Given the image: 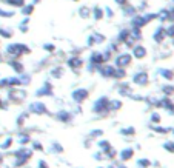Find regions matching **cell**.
Masks as SVG:
<instances>
[{"instance_id": "6da1fadb", "label": "cell", "mask_w": 174, "mask_h": 168, "mask_svg": "<svg viewBox=\"0 0 174 168\" xmlns=\"http://www.w3.org/2000/svg\"><path fill=\"white\" fill-rule=\"evenodd\" d=\"M33 150H30L28 147H19L14 153H12V156H14V168H20L23 165H26L30 162V159L33 157Z\"/></svg>"}, {"instance_id": "7a4b0ae2", "label": "cell", "mask_w": 174, "mask_h": 168, "mask_svg": "<svg viewBox=\"0 0 174 168\" xmlns=\"http://www.w3.org/2000/svg\"><path fill=\"white\" fill-rule=\"evenodd\" d=\"M6 53L12 57V59H19L22 57L23 54H30L31 53V49L28 45H25V43H9L6 46Z\"/></svg>"}, {"instance_id": "3957f363", "label": "cell", "mask_w": 174, "mask_h": 168, "mask_svg": "<svg viewBox=\"0 0 174 168\" xmlns=\"http://www.w3.org/2000/svg\"><path fill=\"white\" fill-rule=\"evenodd\" d=\"M92 111L96 114H106L110 113V99L106 96H102L100 99H97L92 105Z\"/></svg>"}, {"instance_id": "277c9868", "label": "cell", "mask_w": 174, "mask_h": 168, "mask_svg": "<svg viewBox=\"0 0 174 168\" xmlns=\"http://www.w3.org/2000/svg\"><path fill=\"white\" fill-rule=\"evenodd\" d=\"M28 111H30V113H33V114H39V116L49 114L48 107L45 105L43 102H39V100H36V102H31V103H30V105H28Z\"/></svg>"}, {"instance_id": "5b68a950", "label": "cell", "mask_w": 174, "mask_h": 168, "mask_svg": "<svg viewBox=\"0 0 174 168\" xmlns=\"http://www.w3.org/2000/svg\"><path fill=\"white\" fill-rule=\"evenodd\" d=\"M131 59H132V56L129 53H120L114 59V67L116 68H126L131 63Z\"/></svg>"}, {"instance_id": "8992f818", "label": "cell", "mask_w": 174, "mask_h": 168, "mask_svg": "<svg viewBox=\"0 0 174 168\" xmlns=\"http://www.w3.org/2000/svg\"><path fill=\"white\" fill-rule=\"evenodd\" d=\"M71 97H73V100L76 103H83L89 97V91H88L86 88H77V89H74V91H73Z\"/></svg>"}, {"instance_id": "52a82bcc", "label": "cell", "mask_w": 174, "mask_h": 168, "mask_svg": "<svg viewBox=\"0 0 174 168\" xmlns=\"http://www.w3.org/2000/svg\"><path fill=\"white\" fill-rule=\"evenodd\" d=\"M114 71H116V67L114 65H110V63H103L97 68V73L105 77V79H113L114 77Z\"/></svg>"}, {"instance_id": "ba28073f", "label": "cell", "mask_w": 174, "mask_h": 168, "mask_svg": "<svg viewBox=\"0 0 174 168\" xmlns=\"http://www.w3.org/2000/svg\"><path fill=\"white\" fill-rule=\"evenodd\" d=\"M88 62H89V65L96 67V68H99L100 65H103V63H106L105 59H103V53H100V51H92Z\"/></svg>"}, {"instance_id": "9c48e42d", "label": "cell", "mask_w": 174, "mask_h": 168, "mask_svg": "<svg viewBox=\"0 0 174 168\" xmlns=\"http://www.w3.org/2000/svg\"><path fill=\"white\" fill-rule=\"evenodd\" d=\"M132 82H134L136 85H139V86H146L148 82H150V76L145 71H139V73H136L134 76H132Z\"/></svg>"}, {"instance_id": "30bf717a", "label": "cell", "mask_w": 174, "mask_h": 168, "mask_svg": "<svg viewBox=\"0 0 174 168\" xmlns=\"http://www.w3.org/2000/svg\"><path fill=\"white\" fill-rule=\"evenodd\" d=\"M66 65H68L73 71H79L80 68L83 67V60H82V57H79V56H73V57H70L68 60H66Z\"/></svg>"}, {"instance_id": "8fae6325", "label": "cell", "mask_w": 174, "mask_h": 168, "mask_svg": "<svg viewBox=\"0 0 174 168\" xmlns=\"http://www.w3.org/2000/svg\"><path fill=\"white\" fill-rule=\"evenodd\" d=\"M157 108H163V110L169 111L171 114H174V102L171 100V97L163 96L162 99H159V107Z\"/></svg>"}, {"instance_id": "7c38bea8", "label": "cell", "mask_w": 174, "mask_h": 168, "mask_svg": "<svg viewBox=\"0 0 174 168\" xmlns=\"http://www.w3.org/2000/svg\"><path fill=\"white\" fill-rule=\"evenodd\" d=\"M56 119L63 123H70V122H73V113H70L68 110H59L56 114Z\"/></svg>"}, {"instance_id": "4fadbf2b", "label": "cell", "mask_w": 174, "mask_h": 168, "mask_svg": "<svg viewBox=\"0 0 174 168\" xmlns=\"http://www.w3.org/2000/svg\"><path fill=\"white\" fill-rule=\"evenodd\" d=\"M146 54H148V51H146V48L143 45H134L132 46V57H136L137 60H142L146 57Z\"/></svg>"}, {"instance_id": "5bb4252c", "label": "cell", "mask_w": 174, "mask_h": 168, "mask_svg": "<svg viewBox=\"0 0 174 168\" xmlns=\"http://www.w3.org/2000/svg\"><path fill=\"white\" fill-rule=\"evenodd\" d=\"M37 97H45V96H52V85L49 82H45L42 86H40L36 91Z\"/></svg>"}, {"instance_id": "9a60e30c", "label": "cell", "mask_w": 174, "mask_h": 168, "mask_svg": "<svg viewBox=\"0 0 174 168\" xmlns=\"http://www.w3.org/2000/svg\"><path fill=\"white\" fill-rule=\"evenodd\" d=\"M134 157V150L129 148V147H125L122 151L119 153V160L120 162H128Z\"/></svg>"}, {"instance_id": "2e32d148", "label": "cell", "mask_w": 174, "mask_h": 168, "mask_svg": "<svg viewBox=\"0 0 174 168\" xmlns=\"http://www.w3.org/2000/svg\"><path fill=\"white\" fill-rule=\"evenodd\" d=\"M117 91H119V94L120 96H123V97H129L131 94H132V89H131V85L129 83H119V86H117Z\"/></svg>"}, {"instance_id": "e0dca14e", "label": "cell", "mask_w": 174, "mask_h": 168, "mask_svg": "<svg viewBox=\"0 0 174 168\" xmlns=\"http://www.w3.org/2000/svg\"><path fill=\"white\" fill-rule=\"evenodd\" d=\"M166 39V33H165V28L163 26H159L156 31H154V36H153V40L156 43H162Z\"/></svg>"}, {"instance_id": "ac0fdd59", "label": "cell", "mask_w": 174, "mask_h": 168, "mask_svg": "<svg viewBox=\"0 0 174 168\" xmlns=\"http://www.w3.org/2000/svg\"><path fill=\"white\" fill-rule=\"evenodd\" d=\"M9 67H11L12 70H14V73H17L19 76L25 73V67H23V63H22L20 60H17V59H11V60H9Z\"/></svg>"}, {"instance_id": "d6986e66", "label": "cell", "mask_w": 174, "mask_h": 168, "mask_svg": "<svg viewBox=\"0 0 174 168\" xmlns=\"http://www.w3.org/2000/svg\"><path fill=\"white\" fill-rule=\"evenodd\" d=\"M30 142H31V136H30L28 133H19V136H17V144H19L20 147L28 145Z\"/></svg>"}, {"instance_id": "ffe728a7", "label": "cell", "mask_w": 174, "mask_h": 168, "mask_svg": "<svg viewBox=\"0 0 174 168\" xmlns=\"http://www.w3.org/2000/svg\"><path fill=\"white\" fill-rule=\"evenodd\" d=\"M157 73H159V76H162L163 79H166V80H172V79H174V71H172V70L160 68V70H157Z\"/></svg>"}, {"instance_id": "44dd1931", "label": "cell", "mask_w": 174, "mask_h": 168, "mask_svg": "<svg viewBox=\"0 0 174 168\" xmlns=\"http://www.w3.org/2000/svg\"><path fill=\"white\" fill-rule=\"evenodd\" d=\"M97 147H99V150H100L103 154H105V153H108V151L113 148V145L110 144V140H105V139L97 142Z\"/></svg>"}, {"instance_id": "7402d4cb", "label": "cell", "mask_w": 174, "mask_h": 168, "mask_svg": "<svg viewBox=\"0 0 174 168\" xmlns=\"http://www.w3.org/2000/svg\"><path fill=\"white\" fill-rule=\"evenodd\" d=\"M128 39H129V30H120L117 36V43H126Z\"/></svg>"}, {"instance_id": "603a6c76", "label": "cell", "mask_w": 174, "mask_h": 168, "mask_svg": "<svg viewBox=\"0 0 174 168\" xmlns=\"http://www.w3.org/2000/svg\"><path fill=\"white\" fill-rule=\"evenodd\" d=\"M122 100H119V99H113L110 100V113L111 111H119V110H122Z\"/></svg>"}, {"instance_id": "cb8c5ba5", "label": "cell", "mask_w": 174, "mask_h": 168, "mask_svg": "<svg viewBox=\"0 0 174 168\" xmlns=\"http://www.w3.org/2000/svg\"><path fill=\"white\" fill-rule=\"evenodd\" d=\"M22 86L20 77H8V88H19Z\"/></svg>"}, {"instance_id": "d4e9b609", "label": "cell", "mask_w": 174, "mask_h": 168, "mask_svg": "<svg viewBox=\"0 0 174 168\" xmlns=\"http://www.w3.org/2000/svg\"><path fill=\"white\" fill-rule=\"evenodd\" d=\"M125 77H126V70H125V68H116L113 79H116V80H122V79H125Z\"/></svg>"}, {"instance_id": "484cf974", "label": "cell", "mask_w": 174, "mask_h": 168, "mask_svg": "<svg viewBox=\"0 0 174 168\" xmlns=\"http://www.w3.org/2000/svg\"><path fill=\"white\" fill-rule=\"evenodd\" d=\"M12 142H14V139H12L11 136H9V137H6L3 142H0V150H2V151L9 150V148H11V145H12Z\"/></svg>"}, {"instance_id": "4316f807", "label": "cell", "mask_w": 174, "mask_h": 168, "mask_svg": "<svg viewBox=\"0 0 174 168\" xmlns=\"http://www.w3.org/2000/svg\"><path fill=\"white\" fill-rule=\"evenodd\" d=\"M120 134L131 137V136L136 134V128H134V126H125V128H122V130H120Z\"/></svg>"}, {"instance_id": "83f0119b", "label": "cell", "mask_w": 174, "mask_h": 168, "mask_svg": "<svg viewBox=\"0 0 174 168\" xmlns=\"http://www.w3.org/2000/svg\"><path fill=\"white\" fill-rule=\"evenodd\" d=\"M122 8H123V16H129V17L136 16V8H134V6H131V5H123Z\"/></svg>"}, {"instance_id": "f1b7e54d", "label": "cell", "mask_w": 174, "mask_h": 168, "mask_svg": "<svg viewBox=\"0 0 174 168\" xmlns=\"http://www.w3.org/2000/svg\"><path fill=\"white\" fill-rule=\"evenodd\" d=\"M162 94L166 97H171L174 94V85H163L162 86Z\"/></svg>"}, {"instance_id": "f546056e", "label": "cell", "mask_w": 174, "mask_h": 168, "mask_svg": "<svg viewBox=\"0 0 174 168\" xmlns=\"http://www.w3.org/2000/svg\"><path fill=\"white\" fill-rule=\"evenodd\" d=\"M49 73H51V77H54V79H60V77L63 76V68L62 67H56V68H52Z\"/></svg>"}, {"instance_id": "4dcf8cb0", "label": "cell", "mask_w": 174, "mask_h": 168, "mask_svg": "<svg viewBox=\"0 0 174 168\" xmlns=\"http://www.w3.org/2000/svg\"><path fill=\"white\" fill-rule=\"evenodd\" d=\"M51 153L62 154V153H63V147L59 144V142H52V144H51Z\"/></svg>"}, {"instance_id": "1f68e13d", "label": "cell", "mask_w": 174, "mask_h": 168, "mask_svg": "<svg viewBox=\"0 0 174 168\" xmlns=\"http://www.w3.org/2000/svg\"><path fill=\"white\" fill-rule=\"evenodd\" d=\"M137 166H139V168H150V166H151V160L146 159V157L137 159Z\"/></svg>"}, {"instance_id": "d6a6232c", "label": "cell", "mask_w": 174, "mask_h": 168, "mask_svg": "<svg viewBox=\"0 0 174 168\" xmlns=\"http://www.w3.org/2000/svg\"><path fill=\"white\" fill-rule=\"evenodd\" d=\"M33 11H34V5H33V3H30V5H23V6H22V14H23V16H30V14H33Z\"/></svg>"}, {"instance_id": "836d02e7", "label": "cell", "mask_w": 174, "mask_h": 168, "mask_svg": "<svg viewBox=\"0 0 174 168\" xmlns=\"http://www.w3.org/2000/svg\"><path fill=\"white\" fill-rule=\"evenodd\" d=\"M79 16L82 17V19H88L89 16H91V11H89V8L88 6H82L79 9Z\"/></svg>"}, {"instance_id": "e575fe53", "label": "cell", "mask_w": 174, "mask_h": 168, "mask_svg": "<svg viewBox=\"0 0 174 168\" xmlns=\"http://www.w3.org/2000/svg\"><path fill=\"white\" fill-rule=\"evenodd\" d=\"M150 122L154 123V125H159L160 122H162V117H160V114H159V113H151V116H150Z\"/></svg>"}, {"instance_id": "d590c367", "label": "cell", "mask_w": 174, "mask_h": 168, "mask_svg": "<svg viewBox=\"0 0 174 168\" xmlns=\"http://www.w3.org/2000/svg\"><path fill=\"white\" fill-rule=\"evenodd\" d=\"M5 2L11 6H14V8H22L25 5V0H5Z\"/></svg>"}, {"instance_id": "8d00e7d4", "label": "cell", "mask_w": 174, "mask_h": 168, "mask_svg": "<svg viewBox=\"0 0 174 168\" xmlns=\"http://www.w3.org/2000/svg\"><path fill=\"white\" fill-rule=\"evenodd\" d=\"M19 77H20V82H22V86H23V85H30V83H31V76H30V74H26V73H23V74H20Z\"/></svg>"}, {"instance_id": "74e56055", "label": "cell", "mask_w": 174, "mask_h": 168, "mask_svg": "<svg viewBox=\"0 0 174 168\" xmlns=\"http://www.w3.org/2000/svg\"><path fill=\"white\" fill-rule=\"evenodd\" d=\"M103 9L102 8H94V11H92V16H94V20H100L103 17Z\"/></svg>"}, {"instance_id": "f35d334b", "label": "cell", "mask_w": 174, "mask_h": 168, "mask_svg": "<svg viewBox=\"0 0 174 168\" xmlns=\"http://www.w3.org/2000/svg\"><path fill=\"white\" fill-rule=\"evenodd\" d=\"M92 39H94V45H99V43L105 42V36L103 34H92Z\"/></svg>"}, {"instance_id": "ab89813d", "label": "cell", "mask_w": 174, "mask_h": 168, "mask_svg": "<svg viewBox=\"0 0 174 168\" xmlns=\"http://www.w3.org/2000/svg\"><path fill=\"white\" fill-rule=\"evenodd\" d=\"M153 130H154L156 133H159V134H166V133H169V131H171V128H163V126H153Z\"/></svg>"}, {"instance_id": "60d3db41", "label": "cell", "mask_w": 174, "mask_h": 168, "mask_svg": "<svg viewBox=\"0 0 174 168\" xmlns=\"http://www.w3.org/2000/svg\"><path fill=\"white\" fill-rule=\"evenodd\" d=\"M163 150L174 154V142H165V144H163Z\"/></svg>"}, {"instance_id": "b9f144b4", "label": "cell", "mask_w": 174, "mask_h": 168, "mask_svg": "<svg viewBox=\"0 0 174 168\" xmlns=\"http://www.w3.org/2000/svg\"><path fill=\"white\" fill-rule=\"evenodd\" d=\"M0 37H3V39H11L12 34L9 30H5V28H0Z\"/></svg>"}, {"instance_id": "7bdbcfd3", "label": "cell", "mask_w": 174, "mask_h": 168, "mask_svg": "<svg viewBox=\"0 0 174 168\" xmlns=\"http://www.w3.org/2000/svg\"><path fill=\"white\" fill-rule=\"evenodd\" d=\"M26 117H28V113H22V114L19 116V117H17V125H19V126H22V125L25 123Z\"/></svg>"}, {"instance_id": "ee69618b", "label": "cell", "mask_w": 174, "mask_h": 168, "mask_svg": "<svg viewBox=\"0 0 174 168\" xmlns=\"http://www.w3.org/2000/svg\"><path fill=\"white\" fill-rule=\"evenodd\" d=\"M165 33H166V37L174 39V23H171L168 28H165Z\"/></svg>"}, {"instance_id": "f6af8a7d", "label": "cell", "mask_w": 174, "mask_h": 168, "mask_svg": "<svg viewBox=\"0 0 174 168\" xmlns=\"http://www.w3.org/2000/svg\"><path fill=\"white\" fill-rule=\"evenodd\" d=\"M45 148H43V145L40 144V142H37V140H34L33 142V151H43Z\"/></svg>"}, {"instance_id": "bcb514c9", "label": "cell", "mask_w": 174, "mask_h": 168, "mask_svg": "<svg viewBox=\"0 0 174 168\" xmlns=\"http://www.w3.org/2000/svg\"><path fill=\"white\" fill-rule=\"evenodd\" d=\"M103 156H105V157H108V159H114V157L117 156V151H116L114 148H111V150H110L108 153H105Z\"/></svg>"}, {"instance_id": "7dc6e473", "label": "cell", "mask_w": 174, "mask_h": 168, "mask_svg": "<svg viewBox=\"0 0 174 168\" xmlns=\"http://www.w3.org/2000/svg\"><path fill=\"white\" fill-rule=\"evenodd\" d=\"M102 134H103V130H92V131L89 133V137L96 139V137H100Z\"/></svg>"}, {"instance_id": "c3c4849f", "label": "cell", "mask_w": 174, "mask_h": 168, "mask_svg": "<svg viewBox=\"0 0 174 168\" xmlns=\"http://www.w3.org/2000/svg\"><path fill=\"white\" fill-rule=\"evenodd\" d=\"M0 16H2V17H12V16H14V11H6V9H0Z\"/></svg>"}, {"instance_id": "681fc988", "label": "cell", "mask_w": 174, "mask_h": 168, "mask_svg": "<svg viewBox=\"0 0 174 168\" xmlns=\"http://www.w3.org/2000/svg\"><path fill=\"white\" fill-rule=\"evenodd\" d=\"M43 48H45V51H48V53H54L56 51V45H52V43H45Z\"/></svg>"}, {"instance_id": "f907efd6", "label": "cell", "mask_w": 174, "mask_h": 168, "mask_svg": "<svg viewBox=\"0 0 174 168\" xmlns=\"http://www.w3.org/2000/svg\"><path fill=\"white\" fill-rule=\"evenodd\" d=\"M26 23H28V19H25V20L20 23V26H19V28H20L22 33H26V31H28V25H26Z\"/></svg>"}, {"instance_id": "816d5d0a", "label": "cell", "mask_w": 174, "mask_h": 168, "mask_svg": "<svg viewBox=\"0 0 174 168\" xmlns=\"http://www.w3.org/2000/svg\"><path fill=\"white\" fill-rule=\"evenodd\" d=\"M37 168H49V165H48V162L45 159H40L39 163H37Z\"/></svg>"}, {"instance_id": "f5cc1de1", "label": "cell", "mask_w": 174, "mask_h": 168, "mask_svg": "<svg viewBox=\"0 0 174 168\" xmlns=\"http://www.w3.org/2000/svg\"><path fill=\"white\" fill-rule=\"evenodd\" d=\"M2 88H8V77L6 79H0V89Z\"/></svg>"}, {"instance_id": "db71d44e", "label": "cell", "mask_w": 174, "mask_h": 168, "mask_svg": "<svg viewBox=\"0 0 174 168\" xmlns=\"http://www.w3.org/2000/svg\"><path fill=\"white\" fill-rule=\"evenodd\" d=\"M103 157H105V156H103V153H102V151H100V153H96V154H94V159H96V160H102Z\"/></svg>"}, {"instance_id": "11a10c76", "label": "cell", "mask_w": 174, "mask_h": 168, "mask_svg": "<svg viewBox=\"0 0 174 168\" xmlns=\"http://www.w3.org/2000/svg\"><path fill=\"white\" fill-rule=\"evenodd\" d=\"M116 3H117V5H120V6H123V5H126V3H128V0H116Z\"/></svg>"}, {"instance_id": "9f6ffc18", "label": "cell", "mask_w": 174, "mask_h": 168, "mask_svg": "<svg viewBox=\"0 0 174 168\" xmlns=\"http://www.w3.org/2000/svg\"><path fill=\"white\" fill-rule=\"evenodd\" d=\"M105 11H106V16H108V17H113V16H114V12H113L110 8H106Z\"/></svg>"}, {"instance_id": "6f0895ef", "label": "cell", "mask_w": 174, "mask_h": 168, "mask_svg": "<svg viewBox=\"0 0 174 168\" xmlns=\"http://www.w3.org/2000/svg\"><path fill=\"white\" fill-rule=\"evenodd\" d=\"M0 108H6V103L2 100V97H0Z\"/></svg>"}, {"instance_id": "680465c9", "label": "cell", "mask_w": 174, "mask_h": 168, "mask_svg": "<svg viewBox=\"0 0 174 168\" xmlns=\"http://www.w3.org/2000/svg\"><path fill=\"white\" fill-rule=\"evenodd\" d=\"M2 163H3V156L0 154V168H2Z\"/></svg>"}, {"instance_id": "91938a15", "label": "cell", "mask_w": 174, "mask_h": 168, "mask_svg": "<svg viewBox=\"0 0 174 168\" xmlns=\"http://www.w3.org/2000/svg\"><path fill=\"white\" fill-rule=\"evenodd\" d=\"M40 2V0H34V2H33V5H36V3H39Z\"/></svg>"}, {"instance_id": "94428289", "label": "cell", "mask_w": 174, "mask_h": 168, "mask_svg": "<svg viewBox=\"0 0 174 168\" xmlns=\"http://www.w3.org/2000/svg\"><path fill=\"white\" fill-rule=\"evenodd\" d=\"M99 168H103V166H99Z\"/></svg>"}, {"instance_id": "6125c7cd", "label": "cell", "mask_w": 174, "mask_h": 168, "mask_svg": "<svg viewBox=\"0 0 174 168\" xmlns=\"http://www.w3.org/2000/svg\"><path fill=\"white\" fill-rule=\"evenodd\" d=\"M74 2H77V0H74Z\"/></svg>"}, {"instance_id": "be15d7a7", "label": "cell", "mask_w": 174, "mask_h": 168, "mask_svg": "<svg viewBox=\"0 0 174 168\" xmlns=\"http://www.w3.org/2000/svg\"><path fill=\"white\" fill-rule=\"evenodd\" d=\"M172 2H174V0H172Z\"/></svg>"}]
</instances>
